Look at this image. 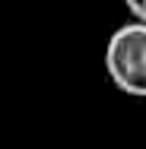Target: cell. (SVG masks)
<instances>
[{"label":"cell","instance_id":"obj_1","mask_svg":"<svg viewBox=\"0 0 146 149\" xmlns=\"http://www.w3.org/2000/svg\"><path fill=\"white\" fill-rule=\"evenodd\" d=\"M105 70L121 92L146 98V22L133 19L108 38Z\"/></svg>","mask_w":146,"mask_h":149},{"label":"cell","instance_id":"obj_2","mask_svg":"<svg viewBox=\"0 0 146 149\" xmlns=\"http://www.w3.org/2000/svg\"><path fill=\"white\" fill-rule=\"evenodd\" d=\"M127 3V10L133 13V19H143L146 22V0H124Z\"/></svg>","mask_w":146,"mask_h":149}]
</instances>
